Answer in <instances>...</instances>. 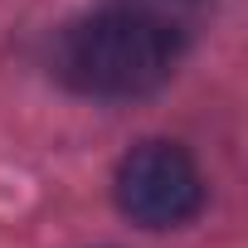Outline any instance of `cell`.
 Wrapping results in <instances>:
<instances>
[{
    "label": "cell",
    "instance_id": "1",
    "mask_svg": "<svg viewBox=\"0 0 248 248\" xmlns=\"http://www.w3.org/2000/svg\"><path fill=\"white\" fill-rule=\"evenodd\" d=\"M63 73L97 97H141L175 73V34L137 10H107L68 30Z\"/></svg>",
    "mask_w": 248,
    "mask_h": 248
},
{
    "label": "cell",
    "instance_id": "2",
    "mask_svg": "<svg viewBox=\"0 0 248 248\" xmlns=\"http://www.w3.org/2000/svg\"><path fill=\"white\" fill-rule=\"evenodd\" d=\"M117 204L141 229L190 224L204 204V180L195 161L170 141H141L117 166Z\"/></svg>",
    "mask_w": 248,
    "mask_h": 248
}]
</instances>
